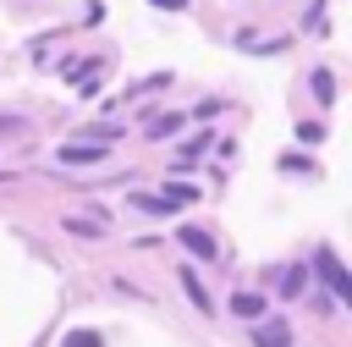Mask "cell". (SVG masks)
Wrapping results in <instances>:
<instances>
[{
	"instance_id": "12",
	"label": "cell",
	"mask_w": 352,
	"mask_h": 347,
	"mask_svg": "<svg viewBox=\"0 0 352 347\" xmlns=\"http://www.w3.org/2000/svg\"><path fill=\"white\" fill-rule=\"evenodd\" d=\"M66 347H99V341H94V336H88V330H77V336H72V341H66Z\"/></svg>"
},
{
	"instance_id": "4",
	"label": "cell",
	"mask_w": 352,
	"mask_h": 347,
	"mask_svg": "<svg viewBox=\"0 0 352 347\" xmlns=\"http://www.w3.org/2000/svg\"><path fill=\"white\" fill-rule=\"evenodd\" d=\"M99 154H104V143H66V149H60L66 165H94Z\"/></svg>"
},
{
	"instance_id": "3",
	"label": "cell",
	"mask_w": 352,
	"mask_h": 347,
	"mask_svg": "<svg viewBox=\"0 0 352 347\" xmlns=\"http://www.w3.org/2000/svg\"><path fill=\"white\" fill-rule=\"evenodd\" d=\"M176 242H182V248H192L198 259H214V253H220V248H214V237H209V231H198V226H176Z\"/></svg>"
},
{
	"instance_id": "10",
	"label": "cell",
	"mask_w": 352,
	"mask_h": 347,
	"mask_svg": "<svg viewBox=\"0 0 352 347\" xmlns=\"http://www.w3.org/2000/svg\"><path fill=\"white\" fill-rule=\"evenodd\" d=\"M280 292H302V264H292V270L280 275Z\"/></svg>"
},
{
	"instance_id": "13",
	"label": "cell",
	"mask_w": 352,
	"mask_h": 347,
	"mask_svg": "<svg viewBox=\"0 0 352 347\" xmlns=\"http://www.w3.org/2000/svg\"><path fill=\"white\" fill-rule=\"evenodd\" d=\"M154 6H160V11H170V6H176V11H182V0H154Z\"/></svg>"
},
{
	"instance_id": "5",
	"label": "cell",
	"mask_w": 352,
	"mask_h": 347,
	"mask_svg": "<svg viewBox=\"0 0 352 347\" xmlns=\"http://www.w3.org/2000/svg\"><path fill=\"white\" fill-rule=\"evenodd\" d=\"M231 314H242V319H264V297H258V292H236V297H231Z\"/></svg>"
},
{
	"instance_id": "1",
	"label": "cell",
	"mask_w": 352,
	"mask_h": 347,
	"mask_svg": "<svg viewBox=\"0 0 352 347\" xmlns=\"http://www.w3.org/2000/svg\"><path fill=\"white\" fill-rule=\"evenodd\" d=\"M314 270L324 275V286H330V303H346V297H352V275L341 270V259H336L330 248H319V253H314Z\"/></svg>"
},
{
	"instance_id": "11",
	"label": "cell",
	"mask_w": 352,
	"mask_h": 347,
	"mask_svg": "<svg viewBox=\"0 0 352 347\" xmlns=\"http://www.w3.org/2000/svg\"><path fill=\"white\" fill-rule=\"evenodd\" d=\"M297 138H302V143H314V138H324V127H319V121H302V127H297Z\"/></svg>"
},
{
	"instance_id": "9",
	"label": "cell",
	"mask_w": 352,
	"mask_h": 347,
	"mask_svg": "<svg viewBox=\"0 0 352 347\" xmlns=\"http://www.w3.org/2000/svg\"><path fill=\"white\" fill-rule=\"evenodd\" d=\"M176 127H182V116H160V121H154V127H148V138H170V132H176Z\"/></svg>"
},
{
	"instance_id": "8",
	"label": "cell",
	"mask_w": 352,
	"mask_h": 347,
	"mask_svg": "<svg viewBox=\"0 0 352 347\" xmlns=\"http://www.w3.org/2000/svg\"><path fill=\"white\" fill-rule=\"evenodd\" d=\"M314 94L330 105V99H336V77H330V72H314Z\"/></svg>"
},
{
	"instance_id": "7",
	"label": "cell",
	"mask_w": 352,
	"mask_h": 347,
	"mask_svg": "<svg viewBox=\"0 0 352 347\" xmlns=\"http://www.w3.org/2000/svg\"><path fill=\"white\" fill-rule=\"evenodd\" d=\"M132 204H138V209H148V215H170V209H176L170 198H154V193H132Z\"/></svg>"
},
{
	"instance_id": "6",
	"label": "cell",
	"mask_w": 352,
	"mask_h": 347,
	"mask_svg": "<svg viewBox=\"0 0 352 347\" xmlns=\"http://www.w3.org/2000/svg\"><path fill=\"white\" fill-rule=\"evenodd\" d=\"M176 275H182V292H187V297H192V303H198V308H214V303H209V297H204V286H198V275H192V270H187V264H182V270H176Z\"/></svg>"
},
{
	"instance_id": "2",
	"label": "cell",
	"mask_w": 352,
	"mask_h": 347,
	"mask_svg": "<svg viewBox=\"0 0 352 347\" xmlns=\"http://www.w3.org/2000/svg\"><path fill=\"white\" fill-rule=\"evenodd\" d=\"M253 347H292V325L286 319H253Z\"/></svg>"
}]
</instances>
